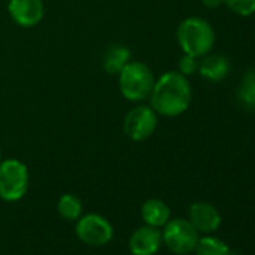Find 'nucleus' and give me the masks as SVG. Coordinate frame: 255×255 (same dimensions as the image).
I'll list each match as a JSON object with an SVG mask.
<instances>
[{"instance_id": "f257e3e1", "label": "nucleus", "mask_w": 255, "mask_h": 255, "mask_svg": "<svg viewBox=\"0 0 255 255\" xmlns=\"http://www.w3.org/2000/svg\"><path fill=\"white\" fill-rule=\"evenodd\" d=\"M150 107L164 117H177L185 113L192 99V89L180 72L171 71L161 75L150 93Z\"/></svg>"}, {"instance_id": "f03ea898", "label": "nucleus", "mask_w": 255, "mask_h": 255, "mask_svg": "<svg viewBox=\"0 0 255 255\" xmlns=\"http://www.w3.org/2000/svg\"><path fill=\"white\" fill-rule=\"evenodd\" d=\"M177 41L185 54L198 59L212 50L215 44V32L206 20L189 17L180 23L177 29Z\"/></svg>"}, {"instance_id": "7ed1b4c3", "label": "nucleus", "mask_w": 255, "mask_h": 255, "mask_svg": "<svg viewBox=\"0 0 255 255\" xmlns=\"http://www.w3.org/2000/svg\"><path fill=\"white\" fill-rule=\"evenodd\" d=\"M155 81L152 69L138 60H129L119 74L120 92L131 102H141L147 99L153 90Z\"/></svg>"}, {"instance_id": "20e7f679", "label": "nucleus", "mask_w": 255, "mask_h": 255, "mask_svg": "<svg viewBox=\"0 0 255 255\" xmlns=\"http://www.w3.org/2000/svg\"><path fill=\"white\" fill-rule=\"evenodd\" d=\"M29 188V170L18 159L0 161V198L5 201L21 200Z\"/></svg>"}, {"instance_id": "39448f33", "label": "nucleus", "mask_w": 255, "mask_h": 255, "mask_svg": "<svg viewBox=\"0 0 255 255\" xmlns=\"http://www.w3.org/2000/svg\"><path fill=\"white\" fill-rule=\"evenodd\" d=\"M198 239V231L188 219H173L164 225L162 242L171 252L177 255H186L194 252Z\"/></svg>"}, {"instance_id": "423d86ee", "label": "nucleus", "mask_w": 255, "mask_h": 255, "mask_svg": "<svg viewBox=\"0 0 255 255\" xmlns=\"http://www.w3.org/2000/svg\"><path fill=\"white\" fill-rule=\"evenodd\" d=\"M158 126V114L152 107L138 105L126 114L123 131L132 141H144L155 132Z\"/></svg>"}, {"instance_id": "0eeeda50", "label": "nucleus", "mask_w": 255, "mask_h": 255, "mask_svg": "<svg viewBox=\"0 0 255 255\" xmlns=\"http://www.w3.org/2000/svg\"><path fill=\"white\" fill-rule=\"evenodd\" d=\"M75 233L78 239L89 246H104L113 239V225L101 215L89 213L77 222Z\"/></svg>"}, {"instance_id": "6e6552de", "label": "nucleus", "mask_w": 255, "mask_h": 255, "mask_svg": "<svg viewBox=\"0 0 255 255\" xmlns=\"http://www.w3.org/2000/svg\"><path fill=\"white\" fill-rule=\"evenodd\" d=\"M8 11L18 26L33 27L44 17V3L42 0H9Z\"/></svg>"}, {"instance_id": "1a4fd4ad", "label": "nucleus", "mask_w": 255, "mask_h": 255, "mask_svg": "<svg viewBox=\"0 0 255 255\" xmlns=\"http://www.w3.org/2000/svg\"><path fill=\"white\" fill-rule=\"evenodd\" d=\"M162 245V233L152 225H143L129 237V251L132 255H155Z\"/></svg>"}, {"instance_id": "9d476101", "label": "nucleus", "mask_w": 255, "mask_h": 255, "mask_svg": "<svg viewBox=\"0 0 255 255\" xmlns=\"http://www.w3.org/2000/svg\"><path fill=\"white\" fill-rule=\"evenodd\" d=\"M198 233L210 234L216 231L221 225V213L218 209L209 203H194L189 207V219H188Z\"/></svg>"}, {"instance_id": "9b49d317", "label": "nucleus", "mask_w": 255, "mask_h": 255, "mask_svg": "<svg viewBox=\"0 0 255 255\" xmlns=\"http://www.w3.org/2000/svg\"><path fill=\"white\" fill-rule=\"evenodd\" d=\"M170 207L158 198H150L141 206V218L147 225L152 227H164L170 221Z\"/></svg>"}, {"instance_id": "f8f14e48", "label": "nucleus", "mask_w": 255, "mask_h": 255, "mask_svg": "<svg viewBox=\"0 0 255 255\" xmlns=\"http://www.w3.org/2000/svg\"><path fill=\"white\" fill-rule=\"evenodd\" d=\"M129 59H131L129 48L122 44H113L107 48L102 65L105 72L111 75H119L120 71L126 66V63L129 62Z\"/></svg>"}, {"instance_id": "ddd939ff", "label": "nucleus", "mask_w": 255, "mask_h": 255, "mask_svg": "<svg viewBox=\"0 0 255 255\" xmlns=\"http://www.w3.org/2000/svg\"><path fill=\"white\" fill-rule=\"evenodd\" d=\"M198 71L209 81H221L228 75L230 63L227 57L219 54H212L203 59V62L198 65Z\"/></svg>"}, {"instance_id": "4468645a", "label": "nucleus", "mask_w": 255, "mask_h": 255, "mask_svg": "<svg viewBox=\"0 0 255 255\" xmlns=\"http://www.w3.org/2000/svg\"><path fill=\"white\" fill-rule=\"evenodd\" d=\"M195 255H231V251L225 242L218 237L206 236L198 239V243L194 249Z\"/></svg>"}, {"instance_id": "2eb2a0df", "label": "nucleus", "mask_w": 255, "mask_h": 255, "mask_svg": "<svg viewBox=\"0 0 255 255\" xmlns=\"http://www.w3.org/2000/svg\"><path fill=\"white\" fill-rule=\"evenodd\" d=\"M57 210L66 221H77L83 213V204L80 198L74 194H65L59 198Z\"/></svg>"}, {"instance_id": "dca6fc26", "label": "nucleus", "mask_w": 255, "mask_h": 255, "mask_svg": "<svg viewBox=\"0 0 255 255\" xmlns=\"http://www.w3.org/2000/svg\"><path fill=\"white\" fill-rule=\"evenodd\" d=\"M239 99L246 108L255 110V68L243 75L239 87Z\"/></svg>"}, {"instance_id": "f3484780", "label": "nucleus", "mask_w": 255, "mask_h": 255, "mask_svg": "<svg viewBox=\"0 0 255 255\" xmlns=\"http://www.w3.org/2000/svg\"><path fill=\"white\" fill-rule=\"evenodd\" d=\"M224 3L242 17H249L255 12V0H224Z\"/></svg>"}, {"instance_id": "a211bd4d", "label": "nucleus", "mask_w": 255, "mask_h": 255, "mask_svg": "<svg viewBox=\"0 0 255 255\" xmlns=\"http://www.w3.org/2000/svg\"><path fill=\"white\" fill-rule=\"evenodd\" d=\"M198 65L200 63L197 62V57L185 54L179 62V72L183 74L185 77H189V75H192V74H195L198 71Z\"/></svg>"}, {"instance_id": "6ab92c4d", "label": "nucleus", "mask_w": 255, "mask_h": 255, "mask_svg": "<svg viewBox=\"0 0 255 255\" xmlns=\"http://www.w3.org/2000/svg\"><path fill=\"white\" fill-rule=\"evenodd\" d=\"M224 3V0H203V5L209 9H213V8H218L219 5Z\"/></svg>"}, {"instance_id": "aec40b11", "label": "nucleus", "mask_w": 255, "mask_h": 255, "mask_svg": "<svg viewBox=\"0 0 255 255\" xmlns=\"http://www.w3.org/2000/svg\"><path fill=\"white\" fill-rule=\"evenodd\" d=\"M0 161H2V149H0Z\"/></svg>"}]
</instances>
